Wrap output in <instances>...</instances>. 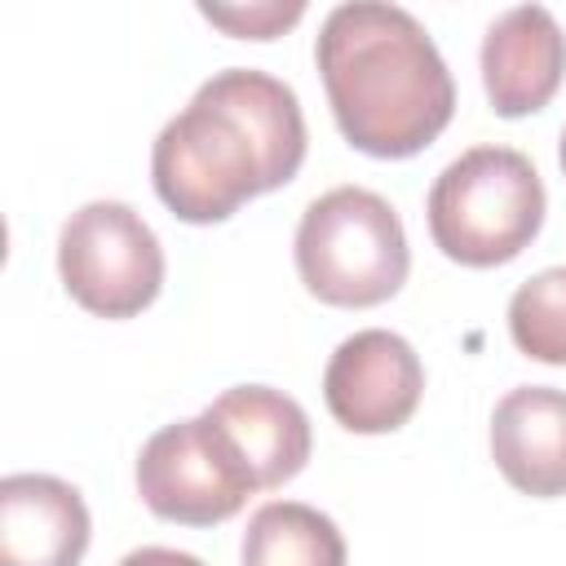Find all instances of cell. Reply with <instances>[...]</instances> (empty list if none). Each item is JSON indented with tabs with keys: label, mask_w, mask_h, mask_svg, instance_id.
I'll use <instances>...</instances> for the list:
<instances>
[{
	"label": "cell",
	"mask_w": 566,
	"mask_h": 566,
	"mask_svg": "<svg viewBox=\"0 0 566 566\" xmlns=\"http://www.w3.org/2000/svg\"><path fill=\"white\" fill-rule=\"evenodd\" d=\"M305 142L292 84L256 66H226L159 128L150 181L172 217L212 226L248 199L287 186L305 164Z\"/></svg>",
	"instance_id": "1"
},
{
	"label": "cell",
	"mask_w": 566,
	"mask_h": 566,
	"mask_svg": "<svg viewBox=\"0 0 566 566\" xmlns=\"http://www.w3.org/2000/svg\"><path fill=\"white\" fill-rule=\"evenodd\" d=\"M256 491L243 460L199 411L155 429L137 451V495L142 504L177 526H212L234 517Z\"/></svg>",
	"instance_id": "6"
},
{
	"label": "cell",
	"mask_w": 566,
	"mask_h": 566,
	"mask_svg": "<svg viewBox=\"0 0 566 566\" xmlns=\"http://www.w3.org/2000/svg\"><path fill=\"white\" fill-rule=\"evenodd\" d=\"M509 336L526 358L566 367V265H548L513 292Z\"/></svg>",
	"instance_id": "13"
},
{
	"label": "cell",
	"mask_w": 566,
	"mask_h": 566,
	"mask_svg": "<svg viewBox=\"0 0 566 566\" xmlns=\"http://www.w3.org/2000/svg\"><path fill=\"white\" fill-rule=\"evenodd\" d=\"M305 13V4L296 0V4H256V9H217V4H203V18H212V22H221V27H230V31H239V35H252V40H270L279 27H287V22H296Z\"/></svg>",
	"instance_id": "14"
},
{
	"label": "cell",
	"mask_w": 566,
	"mask_h": 566,
	"mask_svg": "<svg viewBox=\"0 0 566 566\" xmlns=\"http://www.w3.org/2000/svg\"><path fill=\"white\" fill-rule=\"evenodd\" d=\"M544 181L513 146H469L429 186V234L442 256L486 270L513 261L544 226Z\"/></svg>",
	"instance_id": "3"
},
{
	"label": "cell",
	"mask_w": 566,
	"mask_h": 566,
	"mask_svg": "<svg viewBox=\"0 0 566 566\" xmlns=\"http://www.w3.org/2000/svg\"><path fill=\"white\" fill-rule=\"evenodd\" d=\"M424 394V367L411 340L389 327L345 336L323 371V402L349 433H394L411 420Z\"/></svg>",
	"instance_id": "7"
},
{
	"label": "cell",
	"mask_w": 566,
	"mask_h": 566,
	"mask_svg": "<svg viewBox=\"0 0 566 566\" xmlns=\"http://www.w3.org/2000/svg\"><path fill=\"white\" fill-rule=\"evenodd\" d=\"M57 274L75 305L97 318H133L164 287V248L137 208L93 199L62 221Z\"/></svg>",
	"instance_id": "5"
},
{
	"label": "cell",
	"mask_w": 566,
	"mask_h": 566,
	"mask_svg": "<svg viewBox=\"0 0 566 566\" xmlns=\"http://www.w3.org/2000/svg\"><path fill=\"white\" fill-rule=\"evenodd\" d=\"M491 455L522 495H566V389H509L491 411Z\"/></svg>",
	"instance_id": "11"
},
{
	"label": "cell",
	"mask_w": 566,
	"mask_h": 566,
	"mask_svg": "<svg viewBox=\"0 0 566 566\" xmlns=\"http://www.w3.org/2000/svg\"><path fill=\"white\" fill-rule=\"evenodd\" d=\"M314 62L340 137L363 155H420L451 124V71L424 22L402 4H336L318 27Z\"/></svg>",
	"instance_id": "2"
},
{
	"label": "cell",
	"mask_w": 566,
	"mask_h": 566,
	"mask_svg": "<svg viewBox=\"0 0 566 566\" xmlns=\"http://www.w3.org/2000/svg\"><path fill=\"white\" fill-rule=\"evenodd\" d=\"M203 416L243 460L256 491H274L292 482L310 460L314 447L310 416L292 394L274 385H230L203 407Z\"/></svg>",
	"instance_id": "9"
},
{
	"label": "cell",
	"mask_w": 566,
	"mask_h": 566,
	"mask_svg": "<svg viewBox=\"0 0 566 566\" xmlns=\"http://www.w3.org/2000/svg\"><path fill=\"white\" fill-rule=\"evenodd\" d=\"M482 88L495 115L517 119L544 111L566 75V35L544 4L504 9L482 35Z\"/></svg>",
	"instance_id": "8"
},
{
	"label": "cell",
	"mask_w": 566,
	"mask_h": 566,
	"mask_svg": "<svg viewBox=\"0 0 566 566\" xmlns=\"http://www.w3.org/2000/svg\"><path fill=\"white\" fill-rule=\"evenodd\" d=\"M119 566H208L203 557L195 553H181V548H164V544H146V548H133L119 557Z\"/></svg>",
	"instance_id": "15"
},
{
	"label": "cell",
	"mask_w": 566,
	"mask_h": 566,
	"mask_svg": "<svg viewBox=\"0 0 566 566\" xmlns=\"http://www.w3.org/2000/svg\"><path fill=\"white\" fill-rule=\"evenodd\" d=\"M93 517L84 495L53 473L0 478V566H80Z\"/></svg>",
	"instance_id": "10"
},
{
	"label": "cell",
	"mask_w": 566,
	"mask_h": 566,
	"mask_svg": "<svg viewBox=\"0 0 566 566\" xmlns=\"http://www.w3.org/2000/svg\"><path fill=\"white\" fill-rule=\"evenodd\" d=\"M243 566H345L340 526L301 500H270L248 517Z\"/></svg>",
	"instance_id": "12"
},
{
	"label": "cell",
	"mask_w": 566,
	"mask_h": 566,
	"mask_svg": "<svg viewBox=\"0 0 566 566\" xmlns=\"http://www.w3.org/2000/svg\"><path fill=\"white\" fill-rule=\"evenodd\" d=\"M292 256L310 296L340 310L389 301L411 270L407 230L394 203L367 186H336L318 195L301 212Z\"/></svg>",
	"instance_id": "4"
},
{
	"label": "cell",
	"mask_w": 566,
	"mask_h": 566,
	"mask_svg": "<svg viewBox=\"0 0 566 566\" xmlns=\"http://www.w3.org/2000/svg\"><path fill=\"white\" fill-rule=\"evenodd\" d=\"M557 164H562V172H566V128H562V137H557Z\"/></svg>",
	"instance_id": "16"
}]
</instances>
